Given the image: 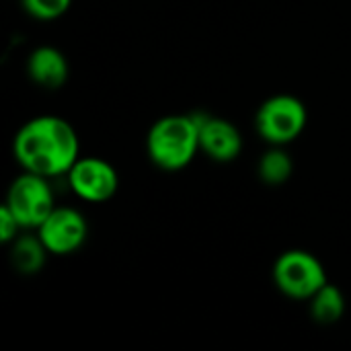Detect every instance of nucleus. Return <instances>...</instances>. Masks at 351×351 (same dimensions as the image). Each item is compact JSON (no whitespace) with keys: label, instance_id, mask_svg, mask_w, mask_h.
<instances>
[{"label":"nucleus","instance_id":"obj_11","mask_svg":"<svg viewBox=\"0 0 351 351\" xmlns=\"http://www.w3.org/2000/svg\"><path fill=\"white\" fill-rule=\"evenodd\" d=\"M343 313H346V296L337 286L329 282L311 298V315L321 325L337 323L343 317Z\"/></svg>","mask_w":351,"mask_h":351},{"label":"nucleus","instance_id":"obj_7","mask_svg":"<svg viewBox=\"0 0 351 351\" xmlns=\"http://www.w3.org/2000/svg\"><path fill=\"white\" fill-rule=\"evenodd\" d=\"M37 234L51 255H70L78 251L86 237L88 226L84 216L74 208H53L51 214L39 224Z\"/></svg>","mask_w":351,"mask_h":351},{"label":"nucleus","instance_id":"obj_3","mask_svg":"<svg viewBox=\"0 0 351 351\" xmlns=\"http://www.w3.org/2000/svg\"><path fill=\"white\" fill-rule=\"evenodd\" d=\"M274 282L288 298L311 300L327 284V274L313 253L292 249L278 257L274 265Z\"/></svg>","mask_w":351,"mask_h":351},{"label":"nucleus","instance_id":"obj_10","mask_svg":"<svg viewBox=\"0 0 351 351\" xmlns=\"http://www.w3.org/2000/svg\"><path fill=\"white\" fill-rule=\"evenodd\" d=\"M45 245L41 243L39 234L37 237H31V234H25V237H16L12 241V253H10V261L14 265V269L23 276H33L37 274L43 263H45Z\"/></svg>","mask_w":351,"mask_h":351},{"label":"nucleus","instance_id":"obj_8","mask_svg":"<svg viewBox=\"0 0 351 351\" xmlns=\"http://www.w3.org/2000/svg\"><path fill=\"white\" fill-rule=\"evenodd\" d=\"M195 121L199 128V150H204L210 158L218 162H228L241 154L243 138L230 121L204 113H197Z\"/></svg>","mask_w":351,"mask_h":351},{"label":"nucleus","instance_id":"obj_1","mask_svg":"<svg viewBox=\"0 0 351 351\" xmlns=\"http://www.w3.org/2000/svg\"><path fill=\"white\" fill-rule=\"evenodd\" d=\"M78 136L74 128L56 115L29 119L14 136L12 154L27 173L47 179L64 177L78 160Z\"/></svg>","mask_w":351,"mask_h":351},{"label":"nucleus","instance_id":"obj_13","mask_svg":"<svg viewBox=\"0 0 351 351\" xmlns=\"http://www.w3.org/2000/svg\"><path fill=\"white\" fill-rule=\"evenodd\" d=\"M72 0H23V8L39 19V21H51L62 16L70 8Z\"/></svg>","mask_w":351,"mask_h":351},{"label":"nucleus","instance_id":"obj_6","mask_svg":"<svg viewBox=\"0 0 351 351\" xmlns=\"http://www.w3.org/2000/svg\"><path fill=\"white\" fill-rule=\"evenodd\" d=\"M68 185L70 189L84 202L101 204L115 195L119 187L117 171L101 158L84 156L78 158L72 169L68 171Z\"/></svg>","mask_w":351,"mask_h":351},{"label":"nucleus","instance_id":"obj_14","mask_svg":"<svg viewBox=\"0 0 351 351\" xmlns=\"http://www.w3.org/2000/svg\"><path fill=\"white\" fill-rule=\"evenodd\" d=\"M19 228H21V224L16 222L14 214L6 206H2V210H0V241L12 243L16 239Z\"/></svg>","mask_w":351,"mask_h":351},{"label":"nucleus","instance_id":"obj_2","mask_svg":"<svg viewBox=\"0 0 351 351\" xmlns=\"http://www.w3.org/2000/svg\"><path fill=\"white\" fill-rule=\"evenodd\" d=\"M150 160L162 171L185 169L199 150L195 115H167L152 123L146 136Z\"/></svg>","mask_w":351,"mask_h":351},{"label":"nucleus","instance_id":"obj_9","mask_svg":"<svg viewBox=\"0 0 351 351\" xmlns=\"http://www.w3.org/2000/svg\"><path fill=\"white\" fill-rule=\"evenodd\" d=\"M27 74L43 88H60L68 80V60L56 47H37L27 58Z\"/></svg>","mask_w":351,"mask_h":351},{"label":"nucleus","instance_id":"obj_12","mask_svg":"<svg viewBox=\"0 0 351 351\" xmlns=\"http://www.w3.org/2000/svg\"><path fill=\"white\" fill-rule=\"evenodd\" d=\"M257 171L261 181H265L267 185H282L292 175V158L288 156V152L276 146L261 156Z\"/></svg>","mask_w":351,"mask_h":351},{"label":"nucleus","instance_id":"obj_5","mask_svg":"<svg viewBox=\"0 0 351 351\" xmlns=\"http://www.w3.org/2000/svg\"><path fill=\"white\" fill-rule=\"evenodd\" d=\"M49 181L47 177L25 171L10 183L4 206L14 214L21 228H39L56 208Z\"/></svg>","mask_w":351,"mask_h":351},{"label":"nucleus","instance_id":"obj_4","mask_svg":"<svg viewBox=\"0 0 351 351\" xmlns=\"http://www.w3.org/2000/svg\"><path fill=\"white\" fill-rule=\"evenodd\" d=\"M306 125V107L292 95H276L267 99L257 115V134L271 146H284L296 140Z\"/></svg>","mask_w":351,"mask_h":351}]
</instances>
